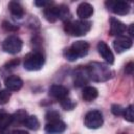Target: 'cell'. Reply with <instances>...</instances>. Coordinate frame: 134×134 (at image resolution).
<instances>
[{
  "label": "cell",
  "mask_w": 134,
  "mask_h": 134,
  "mask_svg": "<svg viewBox=\"0 0 134 134\" xmlns=\"http://www.w3.org/2000/svg\"><path fill=\"white\" fill-rule=\"evenodd\" d=\"M127 29L128 28H127L126 24H124L118 19H116V18H111L110 19V30H109V34L111 36H115V37L124 36V32H126Z\"/></svg>",
  "instance_id": "obj_11"
},
{
  "label": "cell",
  "mask_w": 134,
  "mask_h": 134,
  "mask_svg": "<svg viewBox=\"0 0 134 134\" xmlns=\"http://www.w3.org/2000/svg\"><path fill=\"white\" fill-rule=\"evenodd\" d=\"M124 111H125V108H122L120 105L114 104V105H112V107H111V112H112L113 115H115V116H122Z\"/></svg>",
  "instance_id": "obj_24"
},
{
  "label": "cell",
  "mask_w": 134,
  "mask_h": 134,
  "mask_svg": "<svg viewBox=\"0 0 134 134\" xmlns=\"http://www.w3.org/2000/svg\"><path fill=\"white\" fill-rule=\"evenodd\" d=\"M10 98L8 90H0V105H5Z\"/></svg>",
  "instance_id": "obj_26"
},
{
  "label": "cell",
  "mask_w": 134,
  "mask_h": 134,
  "mask_svg": "<svg viewBox=\"0 0 134 134\" xmlns=\"http://www.w3.org/2000/svg\"><path fill=\"white\" fill-rule=\"evenodd\" d=\"M19 63H20V61H19V59H14V60H10L9 62H7L6 64H5V68L6 69H10V68H14V67H16V66H18L19 65Z\"/></svg>",
  "instance_id": "obj_28"
},
{
  "label": "cell",
  "mask_w": 134,
  "mask_h": 134,
  "mask_svg": "<svg viewBox=\"0 0 134 134\" xmlns=\"http://www.w3.org/2000/svg\"><path fill=\"white\" fill-rule=\"evenodd\" d=\"M91 29V22L86 20H76V21H67L64 24V30L66 34L73 37L85 36Z\"/></svg>",
  "instance_id": "obj_3"
},
{
  "label": "cell",
  "mask_w": 134,
  "mask_h": 134,
  "mask_svg": "<svg viewBox=\"0 0 134 134\" xmlns=\"http://www.w3.org/2000/svg\"><path fill=\"white\" fill-rule=\"evenodd\" d=\"M89 43L86 41H75L72 43V45L68 48H66L63 52V55L66 60L73 62L76 61L79 58H83L87 55L89 51Z\"/></svg>",
  "instance_id": "obj_2"
},
{
  "label": "cell",
  "mask_w": 134,
  "mask_h": 134,
  "mask_svg": "<svg viewBox=\"0 0 134 134\" xmlns=\"http://www.w3.org/2000/svg\"><path fill=\"white\" fill-rule=\"evenodd\" d=\"M98 95V91L95 87L93 86H85L83 88L82 92V97L85 102H92L94 100Z\"/></svg>",
  "instance_id": "obj_17"
},
{
  "label": "cell",
  "mask_w": 134,
  "mask_h": 134,
  "mask_svg": "<svg viewBox=\"0 0 134 134\" xmlns=\"http://www.w3.org/2000/svg\"><path fill=\"white\" fill-rule=\"evenodd\" d=\"M93 12H94L93 6L88 2H82L76 8V14L82 20H85L91 17L93 15Z\"/></svg>",
  "instance_id": "obj_15"
},
{
  "label": "cell",
  "mask_w": 134,
  "mask_h": 134,
  "mask_svg": "<svg viewBox=\"0 0 134 134\" xmlns=\"http://www.w3.org/2000/svg\"><path fill=\"white\" fill-rule=\"evenodd\" d=\"M68 94H69L68 89L63 85L54 84V85H51L49 88V95L55 99L62 100V99L68 97Z\"/></svg>",
  "instance_id": "obj_12"
},
{
  "label": "cell",
  "mask_w": 134,
  "mask_h": 134,
  "mask_svg": "<svg viewBox=\"0 0 134 134\" xmlns=\"http://www.w3.org/2000/svg\"><path fill=\"white\" fill-rule=\"evenodd\" d=\"M45 118H46L47 122H48V121L59 120V119H60V114H59V112H57V111H48V112L46 113V115H45Z\"/></svg>",
  "instance_id": "obj_25"
},
{
  "label": "cell",
  "mask_w": 134,
  "mask_h": 134,
  "mask_svg": "<svg viewBox=\"0 0 134 134\" xmlns=\"http://www.w3.org/2000/svg\"><path fill=\"white\" fill-rule=\"evenodd\" d=\"M12 121L13 118L10 114L4 111H0V130H6L12 125Z\"/></svg>",
  "instance_id": "obj_19"
},
{
  "label": "cell",
  "mask_w": 134,
  "mask_h": 134,
  "mask_svg": "<svg viewBox=\"0 0 134 134\" xmlns=\"http://www.w3.org/2000/svg\"><path fill=\"white\" fill-rule=\"evenodd\" d=\"M67 126L64 121H62L61 119L59 120H54V121H48L45 125V131L49 134H60L63 133L66 130Z\"/></svg>",
  "instance_id": "obj_13"
},
{
  "label": "cell",
  "mask_w": 134,
  "mask_h": 134,
  "mask_svg": "<svg viewBox=\"0 0 134 134\" xmlns=\"http://www.w3.org/2000/svg\"><path fill=\"white\" fill-rule=\"evenodd\" d=\"M89 79L93 82H106L109 79L112 77L113 72L110 69V67L104 63L100 62H90L86 66Z\"/></svg>",
  "instance_id": "obj_1"
},
{
  "label": "cell",
  "mask_w": 134,
  "mask_h": 134,
  "mask_svg": "<svg viewBox=\"0 0 134 134\" xmlns=\"http://www.w3.org/2000/svg\"><path fill=\"white\" fill-rule=\"evenodd\" d=\"M128 31H129V34H130V36L132 37L134 34H133V24H131L130 26H129V29H128Z\"/></svg>",
  "instance_id": "obj_32"
},
{
  "label": "cell",
  "mask_w": 134,
  "mask_h": 134,
  "mask_svg": "<svg viewBox=\"0 0 134 134\" xmlns=\"http://www.w3.org/2000/svg\"><path fill=\"white\" fill-rule=\"evenodd\" d=\"M132 44H133V41L128 36H119V37H116V39L113 41V47H114L115 51L118 52V53H120L122 51H126L129 48H131L132 47Z\"/></svg>",
  "instance_id": "obj_9"
},
{
  "label": "cell",
  "mask_w": 134,
  "mask_h": 134,
  "mask_svg": "<svg viewBox=\"0 0 134 134\" xmlns=\"http://www.w3.org/2000/svg\"><path fill=\"white\" fill-rule=\"evenodd\" d=\"M12 134H28V132L25 130H15V131H13Z\"/></svg>",
  "instance_id": "obj_31"
},
{
  "label": "cell",
  "mask_w": 134,
  "mask_h": 134,
  "mask_svg": "<svg viewBox=\"0 0 134 134\" xmlns=\"http://www.w3.org/2000/svg\"><path fill=\"white\" fill-rule=\"evenodd\" d=\"M60 103L64 110H72L75 107V103H73L69 97H66V98L60 100Z\"/></svg>",
  "instance_id": "obj_23"
},
{
  "label": "cell",
  "mask_w": 134,
  "mask_h": 134,
  "mask_svg": "<svg viewBox=\"0 0 134 134\" xmlns=\"http://www.w3.org/2000/svg\"><path fill=\"white\" fill-rule=\"evenodd\" d=\"M44 17L47 21L49 22H55L57 20H59V14H60V8L59 5H54L53 3L47 7L44 8L43 10Z\"/></svg>",
  "instance_id": "obj_16"
},
{
  "label": "cell",
  "mask_w": 134,
  "mask_h": 134,
  "mask_svg": "<svg viewBox=\"0 0 134 134\" xmlns=\"http://www.w3.org/2000/svg\"><path fill=\"white\" fill-rule=\"evenodd\" d=\"M8 8H9L10 14L15 18H17V19H21L24 16V8H23V6L19 2H17V1H10L8 3Z\"/></svg>",
  "instance_id": "obj_18"
},
{
  "label": "cell",
  "mask_w": 134,
  "mask_h": 134,
  "mask_svg": "<svg viewBox=\"0 0 134 134\" xmlns=\"http://www.w3.org/2000/svg\"><path fill=\"white\" fill-rule=\"evenodd\" d=\"M2 28L5 30V31H16L18 30V26L7 22V21H3L2 22Z\"/></svg>",
  "instance_id": "obj_27"
},
{
  "label": "cell",
  "mask_w": 134,
  "mask_h": 134,
  "mask_svg": "<svg viewBox=\"0 0 134 134\" xmlns=\"http://www.w3.org/2000/svg\"><path fill=\"white\" fill-rule=\"evenodd\" d=\"M97 51L100 54V57L108 63V64H113L114 63V54L112 52V50L110 49V47L107 45L106 42L100 41L97 43Z\"/></svg>",
  "instance_id": "obj_10"
},
{
  "label": "cell",
  "mask_w": 134,
  "mask_h": 134,
  "mask_svg": "<svg viewBox=\"0 0 134 134\" xmlns=\"http://www.w3.org/2000/svg\"><path fill=\"white\" fill-rule=\"evenodd\" d=\"M27 116H28L27 112L25 110H23V109H20L15 114L12 115V118H13L12 124H18V125L21 124V125H23V122H24V120L26 119Z\"/></svg>",
  "instance_id": "obj_21"
},
{
  "label": "cell",
  "mask_w": 134,
  "mask_h": 134,
  "mask_svg": "<svg viewBox=\"0 0 134 134\" xmlns=\"http://www.w3.org/2000/svg\"><path fill=\"white\" fill-rule=\"evenodd\" d=\"M5 87L8 91H18L23 86V81L18 75H9L4 80Z\"/></svg>",
  "instance_id": "obj_14"
},
{
  "label": "cell",
  "mask_w": 134,
  "mask_h": 134,
  "mask_svg": "<svg viewBox=\"0 0 134 134\" xmlns=\"http://www.w3.org/2000/svg\"><path fill=\"white\" fill-rule=\"evenodd\" d=\"M23 125H24L26 128H28V129H30V130H34V131H36V130H38V129L40 128V121H39V119L37 118V116H35V115L27 116L26 119L24 120Z\"/></svg>",
  "instance_id": "obj_20"
},
{
  "label": "cell",
  "mask_w": 134,
  "mask_h": 134,
  "mask_svg": "<svg viewBox=\"0 0 134 134\" xmlns=\"http://www.w3.org/2000/svg\"><path fill=\"white\" fill-rule=\"evenodd\" d=\"M89 75L87 72L86 67L79 66L74 71H73V83L75 87H84L86 84L89 82Z\"/></svg>",
  "instance_id": "obj_8"
},
{
  "label": "cell",
  "mask_w": 134,
  "mask_h": 134,
  "mask_svg": "<svg viewBox=\"0 0 134 134\" xmlns=\"http://www.w3.org/2000/svg\"><path fill=\"white\" fill-rule=\"evenodd\" d=\"M22 46H23V42L17 36H8L2 43V49L5 52L12 54H16L19 51H21Z\"/></svg>",
  "instance_id": "obj_6"
},
{
  "label": "cell",
  "mask_w": 134,
  "mask_h": 134,
  "mask_svg": "<svg viewBox=\"0 0 134 134\" xmlns=\"http://www.w3.org/2000/svg\"><path fill=\"white\" fill-rule=\"evenodd\" d=\"M106 6L108 9H110L112 13L119 15V16H125L130 12V4L126 1H106Z\"/></svg>",
  "instance_id": "obj_7"
},
{
  "label": "cell",
  "mask_w": 134,
  "mask_h": 134,
  "mask_svg": "<svg viewBox=\"0 0 134 134\" xmlns=\"http://www.w3.org/2000/svg\"><path fill=\"white\" fill-rule=\"evenodd\" d=\"M122 116L129 122H133L134 121V112H133V106L132 105H130L127 108H125V111H124Z\"/></svg>",
  "instance_id": "obj_22"
},
{
  "label": "cell",
  "mask_w": 134,
  "mask_h": 134,
  "mask_svg": "<svg viewBox=\"0 0 134 134\" xmlns=\"http://www.w3.org/2000/svg\"><path fill=\"white\" fill-rule=\"evenodd\" d=\"M52 3L53 2H51V1H35V4L39 7H42V8H45L49 5H51Z\"/></svg>",
  "instance_id": "obj_29"
},
{
  "label": "cell",
  "mask_w": 134,
  "mask_h": 134,
  "mask_svg": "<svg viewBox=\"0 0 134 134\" xmlns=\"http://www.w3.org/2000/svg\"><path fill=\"white\" fill-rule=\"evenodd\" d=\"M84 124L88 129H98L104 124V117L100 111L91 110L84 117Z\"/></svg>",
  "instance_id": "obj_5"
},
{
  "label": "cell",
  "mask_w": 134,
  "mask_h": 134,
  "mask_svg": "<svg viewBox=\"0 0 134 134\" xmlns=\"http://www.w3.org/2000/svg\"><path fill=\"white\" fill-rule=\"evenodd\" d=\"M120 134H127V133H125V132H124V133H120Z\"/></svg>",
  "instance_id": "obj_33"
},
{
  "label": "cell",
  "mask_w": 134,
  "mask_h": 134,
  "mask_svg": "<svg viewBox=\"0 0 134 134\" xmlns=\"http://www.w3.org/2000/svg\"><path fill=\"white\" fill-rule=\"evenodd\" d=\"M44 62H45V60H44L42 52H40L38 50H34L31 52H28L24 57L23 65H24V68L26 70L37 71L43 67Z\"/></svg>",
  "instance_id": "obj_4"
},
{
  "label": "cell",
  "mask_w": 134,
  "mask_h": 134,
  "mask_svg": "<svg viewBox=\"0 0 134 134\" xmlns=\"http://www.w3.org/2000/svg\"><path fill=\"white\" fill-rule=\"evenodd\" d=\"M133 70H134V64H133V62H129L126 65V67H125V72L127 74H130L131 75L133 73Z\"/></svg>",
  "instance_id": "obj_30"
}]
</instances>
